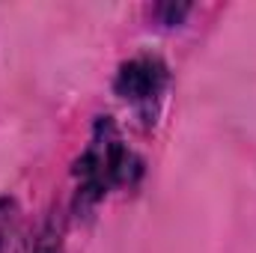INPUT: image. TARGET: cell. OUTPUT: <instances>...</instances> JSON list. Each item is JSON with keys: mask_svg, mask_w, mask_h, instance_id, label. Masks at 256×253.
Instances as JSON below:
<instances>
[{"mask_svg": "<svg viewBox=\"0 0 256 253\" xmlns=\"http://www.w3.org/2000/svg\"><path fill=\"white\" fill-rule=\"evenodd\" d=\"M164 15H167V18H164L167 24H179V21L188 15V6H164Z\"/></svg>", "mask_w": 256, "mask_h": 253, "instance_id": "5b68a950", "label": "cell"}, {"mask_svg": "<svg viewBox=\"0 0 256 253\" xmlns=\"http://www.w3.org/2000/svg\"><path fill=\"white\" fill-rule=\"evenodd\" d=\"M137 170H140V164L126 146L120 128L114 126L110 116H102L92 128L86 149L74 161L78 208H86V206L104 200V194H110L116 185H128Z\"/></svg>", "mask_w": 256, "mask_h": 253, "instance_id": "6da1fadb", "label": "cell"}, {"mask_svg": "<svg viewBox=\"0 0 256 253\" xmlns=\"http://www.w3.org/2000/svg\"><path fill=\"white\" fill-rule=\"evenodd\" d=\"M15 220H18L15 202L0 196V253H6V248H9V236L15 232Z\"/></svg>", "mask_w": 256, "mask_h": 253, "instance_id": "3957f363", "label": "cell"}, {"mask_svg": "<svg viewBox=\"0 0 256 253\" xmlns=\"http://www.w3.org/2000/svg\"><path fill=\"white\" fill-rule=\"evenodd\" d=\"M30 253H60V232L54 226H45Z\"/></svg>", "mask_w": 256, "mask_h": 253, "instance_id": "277c9868", "label": "cell"}, {"mask_svg": "<svg viewBox=\"0 0 256 253\" xmlns=\"http://www.w3.org/2000/svg\"><path fill=\"white\" fill-rule=\"evenodd\" d=\"M114 86L122 102L134 104V108H152V102H158L167 86V66L149 54L134 57L120 66Z\"/></svg>", "mask_w": 256, "mask_h": 253, "instance_id": "7a4b0ae2", "label": "cell"}]
</instances>
